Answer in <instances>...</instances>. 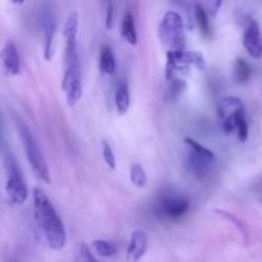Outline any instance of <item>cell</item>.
<instances>
[{"mask_svg":"<svg viewBox=\"0 0 262 262\" xmlns=\"http://www.w3.org/2000/svg\"><path fill=\"white\" fill-rule=\"evenodd\" d=\"M33 214L49 247L54 251L63 250L67 242L66 228L50 199L38 187H33Z\"/></svg>","mask_w":262,"mask_h":262,"instance_id":"6da1fadb","label":"cell"},{"mask_svg":"<svg viewBox=\"0 0 262 262\" xmlns=\"http://www.w3.org/2000/svg\"><path fill=\"white\" fill-rule=\"evenodd\" d=\"M64 76L63 91L67 104L74 106L82 97V76L79 56L77 54V43H64Z\"/></svg>","mask_w":262,"mask_h":262,"instance_id":"7a4b0ae2","label":"cell"},{"mask_svg":"<svg viewBox=\"0 0 262 262\" xmlns=\"http://www.w3.org/2000/svg\"><path fill=\"white\" fill-rule=\"evenodd\" d=\"M219 117L225 133H235L241 142L248 138V123L245 114V105L238 97L228 96L220 101Z\"/></svg>","mask_w":262,"mask_h":262,"instance_id":"3957f363","label":"cell"},{"mask_svg":"<svg viewBox=\"0 0 262 262\" xmlns=\"http://www.w3.org/2000/svg\"><path fill=\"white\" fill-rule=\"evenodd\" d=\"M17 128L18 132H19V137L22 140L23 148H25L26 158H27L28 163H30L31 168H32L33 173L37 177L38 179H41L45 183H50V174H49V168L46 165V161L43 159L42 152H41L40 147L36 143V140L33 138L32 133L30 132L27 127L20 122L19 119H17Z\"/></svg>","mask_w":262,"mask_h":262,"instance_id":"277c9868","label":"cell"},{"mask_svg":"<svg viewBox=\"0 0 262 262\" xmlns=\"http://www.w3.org/2000/svg\"><path fill=\"white\" fill-rule=\"evenodd\" d=\"M160 40L169 50H184L186 35H184L183 18L179 13L169 10L164 14L159 27Z\"/></svg>","mask_w":262,"mask_h":262,"instance_id":"5b68a950","label":"cell"},{"mask_svg":"<svg viewBox=\"0 0 262 262\" xmlns=\"http://www.w3.org/2000/svg\"><path fill=\"white\" fill-rule=\"evenodd\" d=\"M4 166L5 171H7L5 193H7L8 200L13 205H23L28 197V189L26 186L25 178L22 176V171H20L14 156L10 152L5 155Z\"/></svg>","mask_w":262,"mask_h":262,"instance_id":"8992f818","label":"cell"},{"mask_svg":"<svg viewBox=\"0 0 262 262\" xmlns=\"http://www.w3.org/2000/svg\"><path fill=\"white\" fill-rule=\"evenodd\" d=\"M186 145L189 148L188 161H187L189 171L194 178L205 179L211 171L215 159L214 152L192 138H186Z\"/></svg>","mask_w":262,"mask_h":262,"instance_id":"52a82bcc","label":"cell"},{"mask_svg":"<svg viewBox=\"0 0 262 262\" xmlns=\"http://www.w3.org/2000/svg\"><path fill=\"white\" fill-rule=\"evenodd\" d=\"M189 66H194L197 69L202 71L206 67L205 58L199 51L184 50H168L166 53V79L176 77V72L187 69Z\"/></svg>","mask_w":262,"mask_h":262,"instance_id":"ba28073f","label":"cell"},{"mask_svg":"<svg viewBox=\"0 0 262 262\" xmlns=\"http://www.w3.org/2000/svg\"><path fill=\"white\" fill-rule=\"evenodd\" d=\"M191 201L187 196L170 191L163 193L156 202V214L169 220H178L187 214Z\"/></svg>","mask_w":262,"mask_h":262,"instance_id":"9c48e42d","label":"cell"},{"mask_svg":"<svg viewBox=\"0 0 262 262\" xmlns=\"http://www.w3.org/2000/svg\"><path fill=\"white\" fill-rule=\"evenodd\" d=\"M243 45L253 59L262 58V33L260 26L255 19L248 20L243 33Z\"/></svg>","mask_w":262,"mask_h":262,"instance_id":"30bf717a","label":"cell"},{"mask_svg":"<svg viewBox=\"0 0 262 262\" xmlns=\"http://www.w3.org/2000/svg\"><path fill=\"white\" fill-rule=\"evenodd\" d=\"M148 238L143 230L137 229L132 233L129 245L127 248V260L129 262H138L147 251Z\"/></svg>","mask_w":262,"mask_h":262,"instance_id":"8fae6325","label":"cell"},{"mask_svg":"<svg viewBox=\"0 0 262 262\" xmlns=\"http://www.w3.org/2000/svg\"><path fill=\"white\" fill-rule=\"evenodd\" d=\"M2 60L8 73L12 74V76H17L19 73V54H18L17 46L13 41H8L4 45V49L2 51Z\"/></svg>","mask_w":262,"mask_h":262,"instance_id":"7c38bea8","label":"cell"},{"mask_svg":"<svg viewBox=\"0 0 262 262\" xmlns=\"http://www.w3.org/2000/svg\"><path fill=\"white\" fill-rule=\"evenodd\" d=\"M130 105V96L128 83L125 81H122L117 87L115 92V106H117L118 114L124 115L128 112Z\"/></svg>","mask_w":262,"mask_h":262,"instance_id":"4fadbf2b","label":"cell"},{"mask_svg":"<svg viewBox=\"0 0 262 262\" xmlns=\"http://www.w3.org/2000/svg\"><path fill=\"white\" fill-rule=\"evenodd\" d=\"M123 38L127 41L130 45H136L137 43V32H136V25L135 18L130 12H127L123 17L122 20V28H120Z\"/></svg>","mask_w":262,"mask_h":262,"instance_id":"5bb4252c","label":"cell"},{"mask_svg":"<svg viewBox=\"0 0 262 262\" xmlns=\"http://www.w3.org/2000/svg\"><path fill=\"white\" fill-rule=\"evenodd\" d=\"M193 14H194V19H196V23H197V26H199L201 35L206 38L211 37V28H210L209 15H207L205 8L202 7L201 4H199V3H196L193 7Z\"/></svg>","mask_w":262,"mask_h":262,"instance_id":"9a60e30c","label":"cell"},{"mask_svg":"<svg viewBox=\"0 0 262 262\" xmlns=\"http://www.w3.org/2000/svg\"><path fill=\"white\" fill-rule=\"evenodd\" d=\"M100 69L102 73L107 74V76H113L115 73V68H117V61H115V56L113 54L112 49L104 46L100 53Z\"/></svg>","mask_w":262,"mask_h":262,"instance_id":"2e32d148","label":"cell"},{"mask_svg":"<svg viewBox=\"0 0 262 262\" xmlns=\"http://www.w3.org/2000/svg\"><path fill=\"white\" fill-rule=\"evenodd\" d=\"M251 74H252V71H251L250 64L242 58L235 59L234 66H233V78H234V81L241 84L246 83L251 78Z\"/></svg>","mask_w":262,"mask_h":262,"instance_id":"e0dca14e","label":"cell"},{"mask_svg":"<svg viewBox=\"0 0 262 262\" xmlns=\"http://www.w3.org/2000/svg\"><path fill=\"white\" fill-rule=\"evenodd\" d=\"M43 31H45V49H43V56L46 60H50L53 55V40L55 35V22L53 18H46L45 25H43Z\"/></svg>","mask_w":262,"mask_h":262,"instance_id":"ac0fdd59","label":"cell"},{"mask_svg":"<svg viewBox=\"0 0 262 262\" xmlns=\"http://www.w3.org/2000/svg\"><path fill=\"white\" fill-rule=\"evenodd\" d=\"M129 178L133 186L137 188H143L147 184V176L143 166L138 163H133L129 168Z\"/></svg>","mask_w":262,"mask_h":262,"instance_id":"d6986e66","label":"cell"},{"mask_svg":"<svg viewBox=\"0 0 262 262\" xmlns=\"http://www.w3.org/2000/svg\"><path fill=\"white\" fill-rule=\"evenodd\" d=\"M92 248L101 257H113L117 255V247L105 239H95L91 243Z\"/></svg>","mask_w":262,"mask_h":262,"instance_id":"ffe728a7","label":"cell"},{"mask_svg":"<svg viewBox=\"0 0 262 262\" xmlns=\"http://www.w3.org/2000/svg\"><path fill=\"white\" fill-rule=\"evenodd\" d=\"M102 158H104L105 163L109 166L112 170L117 168V160H115V155L113 152V148L106 141H102Z\"/></svg>","mask_w":262,"mask_h":262,"instance_id":"44dd1931","label":"cell"},{"mask_svg":"<svg viewBox=\"0 0 262 262\" xmlns=\"http://www.w3.org/2000/svg\"><path fill=\"white\" fill-rule=\"evenodd\" d=\"M79 261L81 262H100L91 252L89 246L86 243L79 245Z\"/></svg>","mask_w":262,"mask_h":262,"instance_id":"7402d4cb","label":"cell"},{"mask_svg":"<svg viewBox=\"0 0 262 262\" xmlns=\"http://www.w3.org/2000/svg\"><path fill=\"white\" fill-rule=\"evenodd\" d=\"M205 2V8H206L207 14L211 15L212 18H215L219 13L220 8L223 5V0H204Z\"/></svg>","mask_w":262,"mask_h":262,"instance_id":"603a6c76","label":"cell"},{"mask_svg":"<svg viewBox=\"0 0 262 262\" xmlns=\"http://www.w3.org/2000/svg\"><path fill=\"white\" fill-rule=\"evenodd\" d=\"M113 15H114V7H113L112 0H109V3H107V9H106V20H105L106 28H109V30L113 26Z\"/></svg>","mask_w":262,"mask_h":262,"instance_id":"cb8c5ba5","label":"cell"},{"mask_svg":"<svg viewBox=\"0 0 262 262\" xmlns=\"http://www.w3.org/2000/svg\"><path fill=\"white\" fill-rule=\"evenodd\" d=\"M10 2L13 3V4H17V5H20L25 3V0H10Z\"/></svg>","mask_w":262,"mask_h":262,"instance_id":"d4e9b609","label":"cell"}]
</instances>
